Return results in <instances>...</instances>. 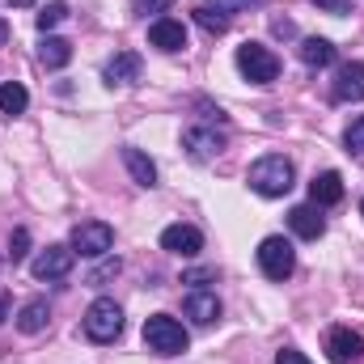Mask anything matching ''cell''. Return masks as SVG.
Masks as SVG:
<instances>
[{
  "instance_id": "6da1fadb",
  "label": "cell",
  "mask_w": 364,
  "mask_h": 364,
  "mask_svg": "<svg viewBox=\"0 0 364 364\" xmlns=\"http://www.w3.org/2000/svg\"><path fill=\"white\" fill-rule=\"evenodd\" d=\"M292 178H296V170H292V161L279 157V153H267V157H259V161L250 166V191H259L263 199L288 195V191H292Z\"/></svg>"
},
{
  "instance_id": "7a4b0ae2",
  "label": "cell",
  "mask_w": 364,
  "mask_h": 364,
  "mask_svg": "<svg viewBox=\"0 0 364 364\" xmlns=\"http://www.w3.org/2000/svg\"><path fill=\"white\" fill-rule=\"evenodd\" d=\"M186 343H191V335H186V326H182L178 318L153 314V318L144 322V348H149L153 356H182Z\"/></svg>"
},
{
  "instance_id": "3957f363",
  "label": "cell",
  "mask_w": 364,
  "mask_h": 364,
  "mask_svg": "<svg viewBox=\"0 0 364 364\" xmlns=\"http://www.w3.org/2000/svg\"><path fill=\"white\" fill-rule=\"evenodd\" d=\"M85 335H90L93 343H114L123 335V309H119V301H110V296L93 301L90 309H85Z\"/></svg>"
},
{
  "instance_id": "277c9868",
  "label": "cell",
  "mask_w": 364,
  "mask_h": 364,
  "mask_svg": "<svg viewBox=\"0 0 364 364\" xmlns=\"http://www.w3.org/2000/svg\"><path fill=\"white\" fill-rule=\"evenodd\" d=\"M237 73L250 85H272L275 77H279V60H275V51H267L263 43H242L237 47Z\"/></svg>"
},
{
  "instance_id": "5b68a950",
  "label": "cell",
  "mask_w": 364,
  "mask_h": 364,
  "mask_svg": "<svg viewBox=\"0 0 364 364\" xmlns=\"http://www.w3.org/2000/svg\"><path fill=\"white\" fill-rule=\"evenodd\" d=\"M73 255H81V259H106L110 255V246H114V229L106 225V220H81L77 229H73Z\"/></svg>"
},
{
  "instance_id": "8992f818",
  "label": "cell",
  "mask_w": 364,
  "mask_h": 364,
  "mask_svg": "<svg viewBox=\"0 0 364 364\" xmlns=\"http://www.w3.org/2000/svg\"><path fill=\"white\" fill-rule=\"evenodd\" d=\"M259 267L267 279H288V275L296 272V250H292V242L288 237H263L259 242Z\"/></svg>"
},
{
  "instance_id": "52a82bcc",
  "label": "cell",
  "mask_w": 364,
  "mask_h": 364,
  "mask_svg": "<svg viewBox=\"0 0 364 364\" xmlns=\"http://www.w3.org/2000/svg\"><path fill=\"white\" fill-rule=\"evenodd\" d=\"M73 263H77L73 246H47V250L34 255L30 275H34V279H64V275L73 272Z\"/></svg>"
},
{
  "instance_id": "ba28073f",
  "label": "cell",
  "mask_w": 364,
  "mask_h": 364,
  "mask_svg": "<svg viewBox=\"0 0 364 364\" xmlns=\"http://www.w3.org/2000/svg\"><path fill=\"white\" fill-rule=\"evenodd\" d=\"M326 356L335 364H352L364 356V335L360 331H352V326H335V331H326Z\"/></svg>"
},
{
  "instance_id": "9c48e42d",
  "label": "cell",
  "mask_w": 364,
  "mask_h": 364,
  "mask_svg": "<svg viewBox=\"0 0 364 364\" xmlns=\"http://www.w3.org/2000/svg\"><path fill=\"white\" fill-rule=\"evenodd\" d=\"M182 149L191 153V161H212L225 149V132H216V127H186L182 132Z\"/></svg>"
},
{
  "instance_id": "30bf717a",
  "label": "cell",
  "mask_w": 364,
  "mask_h": 364,
  "mask_svg": "<svg viewBox=\"0 0 364 364\" xmlns=\"http://www.w3.org/2000/svg\"><path fill=\"white\" fill-rule=\"evenodd\" d=\"M161 250H170V255H178V259H195L199 250H203V233L195 229V225H170V229H161Z\"/></svg>"
},
{
  "instance_id": "8fae6325",
  "label": "cell",
  "mask_w": 364,
  "mask_h": 364,
  "mask_svg": "<svg viewBox=\"0 0 364 364\" xmlns=\"http://www.w3.org/2000/svg\"><path fill=\"white\" fill-rule=\"evenodd\" d=\"M331 97L335 102H364V64L352 60L335 73V85H331Z\"/></svg>"
},
{
  "instance_id": "7c38bea8",
  "label": "cell",
  "mask_w": 364,
  "mask_h": 364,
  "mask_svg": "<svg viewBox=\"0 0 364 364\" xmlns=\"http://www.w3.org/2000/svg\"><path fill=\"white\" fill-rule=\"evenodd\" d=\"M149 43L157 47V51H186V26L174 21V17H157L153 26H149Z\"/></svg>"
},
{
  "instance_id": "4fadbf2b",
  "label": "cell",
  "mask_w": 364,
  "mask_h": 364,
  "mask_svg": "<svg viewBox=\"0 0 364 364\" xmlns=\"http://www.w3.org/2000/svg\"><path fill=\"white\" fill-rule=\"evenodd\" d=\"M140 68H144V60L136 51H114V60L102 68V77H106V85H136Z\"/></svg>"
},
{
  "instance_id": "5bb4252c",
  "label": "cell",
  "mask_w": 364,
  "mask_h": 364,
  "mask_svg": "<svg viewBox=\"0 0 364 364\" xmlns=\"http://www.w3.org/2000/svg\"><path fill=\"white\" fill-rule=\"evenodd\" d=\"M288 225H292V233H296V237H305V242H318V237L326 233L322 208H314V203H301V208H292V212H288Z\"/></svg>"
},
{
  "instance_id": "9a60e30c",
  "label": "cell",
  "mask_w": 364,
  "mask_h": 364,
  "mask_svg": "<svg viewBox=\"0 0 364 364\" xmlns=\"http://www.w3.org/2000/svg\"><path fill=\"white\" fill-rule=\"evenodd\" d=\"M186 318L195 322V326H212L216 318H220V301H216V292H203V288H195L191 296H186Z\"/></svg>"
},
{
  "instance_id": "2e32d148",
  "label": "cell",
  "mask_w": 364,
  "mask_h": 364,
  "mask_svg": "<svg viewBox=\"0 0 364 364\" xmlns=\"http://www.w3.org/2000/svg\"><path fill=\"white\" fill-rule=\"evenodd\" d=\"M309 199H314V208H331V203H339V199H343V178H339L335 170L318 174V178L309 182Z\"/></svg>"
},
{
  "instance_id": "e0dca14e",
  "label": "cell",
  "mask_w": 364,
  "mask_h": 364,
  "mask_svg": "<svg viewBox=\"0 0 364 364\" xmlns=\"http://www.w3.org/2000/svg\"><path fill=\"white\" fill-rule=\"evenodd\" d=\"M38 60H43V68H64V64L73 60V43H68V38H55V34H43Z\"/></svg>"
},
{
  "instance_id": "ac0fdd59",
  "label": "cell",
  "mask_w": 364,
  "mask_h": 364,
  "mask_svg": "<svg viewBox=\"0 0 364 364\" xmlns=\"http://www.w3.org/2000/svg\"><path fill=\"white\" fill-rule=\"evenodd\" d=\"M47 322H51L47 301H26L21 314H17V331H21V335H38V331H47Z\"/></svg>"
},
{
  "instance_id": "d6986e66",
  "label": "cell",
  "mask_w": 364,
  "mask_h": 364,
  "mask_svg": "<svg viewBox=\"0 0 364 364\" xmlns=\"http://www.w3.org/2000/svg\"><path fill=\"white\" fill-rule=\"evenodd\" d=\"M123 166H127V174H132L136 186H157V166L140 149H123Z\"/></svg>"
},
{
  "instance_id": "ffe728a7",
  "label": "cell",
  "mask_w": 364,
  "mask_h": 364,
  "mask_svg": "<svg viewBox=\"0 0 364 364\" xmlns=\"http://www.w3.org/2000/svg\"><path fill=\"white\" fill-rule=\"evenodd\" d=\"M301 60L309 68H331L335 64V43L331 38H301Z\"/></svg>"
},
{
  "instance_id": "44dd1931",
  "label": "cell",
  "mask_w": 364,
  "mask_h": 364,
  "mask_svg": "<svg viewBox=\"0 0 364 364\" xmlns=\"http://www.w3.org/2000/svg\"><path fill=\"white\" fill-rule=\"evenodd\" d=\"M26 106H30V93H26L21 81H4V85H0V114L13 119V114H21Z\"/></svg>"
},
{
  "instance_id": "7402d4cb",
  "label": "cell",
  "mask_w": 364,
  "mask_h": 364,
  "mask_svg": "<svg viewBox=\"0 0 364 364\" xmlns=\"http://www.w3.org/2000/svg\"><path fill=\"white\" fill-rule=\"evenodd\" d=\"M64 17H68V4H64V0H51V4H43V13H38L34 21H38V30L47 34V30H55Z\"/></svg>"
},
{
  "instance_id": "603a6c76",
  "label": "cell",
  "mask_w": 364,
  "mask_h": 364,
  "mask_svg": "<svg viewBox=\"0 0 364 364\" xmlns=\"http://www.w3.org/2000/svg\"><path fill=\"white\" fill-rule=\"evenodd\" d=\"M195 21H199L208 34H225V30H229V17H225V13H216V9H208V4H199V9H195Z\"/></svg>"
},
{
  "instance_id": "cb8c5ba5",
  "label": "cell",
  "mask_w": 364,
  "mask_h": 364,
  "mask_svg": "<svg viewBox=\"0 0 364 364\" xmlns=\"http://www.w3.org/2000/svg\"><path fill=\"white\" fill-rule=\"evenodd\" d=\"M26 255H30V229H13V237H9V259L21 263Z\"/></svg>"
},
{
  "instance_id": "d4e9b609",
  "label": "cell",
  "mask_w": 364,
  "mask_h": 364,
  "mask_svg": "<svg viewBox=\"0 0 364 364\" xmlns=\"http://www.w3.org/2000/svg\"><path fill=\"white\" fill-rule=\"evenodd\" d=\"M343 144H348L352 153H364V114H356V119L348 123V132H343Z\"/></svg>"
},
{
  "instance_id": "484cf974",
  "label": "cell",
  "mask_w": 364,
  "mask_h": 364,
  "mask_svg": "<svg viewBox=\"0 0 364 364\" xmlns=\"http://www.w3.org/2000/svg\"><path fill=\"white\" fill-rule=\"evenodd\" d=\"M208 9H216V13H237V9H255V4H263V0H203Z\"/></svg>"
},
{
  "instance_id": "4316f807",
  "label": "cell",
  "mask_w": 364,
  "mask_h": 364,
  "mask_svg": "<svg viewBox=\"0 0 364 364\" xmlns=\"http://www.w3.org/2000/svg\"><path fill=\"white\" fill-rule=\"evenodd\" d=\"M114 275H119V259H102V263L93 267L90 284H106V279H114Z\"/></svg>"
},
{
  "instance_id": "83f0119b",
  "label": "cell",
  "mask_w": 364,
  "mask_h": 364,
  "mask_svg": "<svg viewBox=\"0 0 364 364\" xmlns=\"http://www.w3.org/2000/svg\"><path fill=\"white\" fill-rule=\"evenodd\" d=\"M170 9V0H132V13H140V17H149V13H166Z\"/></svg>"
},
{
  "instance_id": "f1b7e54d",
  "label": "cell",
  "mask_w": 364,
  "mask_h": 364,
  "mask_svg": "<svg viewBox=\"0 0 364 364\" xmlns=\"http://www.w3.org/2000/svg\"><path fill=\"white\" fill-rule=\"evenodd\" d=\"M275 364H309V360H305V356H301L296 348H284V352L275 356Z\"/></svg>"
},
{
  "instance_id": "f546056e",
  "label": "cell",
  "mask_w": 364,
  "mask_h": 364,
  "mask_svg": "<svg viewBox=\"0 0 364 364\" xmlns=\"http://www.w3.org/2000/svg\"><path fill=\"white\" fill-rule=\"evenodd\" d=\"M314 4H318V9H326V13H348V9H352L348 0H314Z\"/></svg>"
},
{
  "instance_id": "4dcf8cb0",
  "label": "cell",
  "mask_w": 364,
  "mask_h": 364,
  "mask_svg": "<svg viewBox=\"0 0 364 364\" xmlns=\"http://www.w3.org/2000/svg\"><path fill=\"white\" fill-rule=\"evenodd\" d=\"M272 30L279 34V38H288V34H296V30H292V21H275Z\"/></svg>"
},
{
  "instance_id": "1f68e13d",
  "label": "cell",
  "mask_w": 364,
  "mask_h": 364,
  "mask_svg": "<svg viewBox=\"0 0 364 364\" xmlns=\"http://www.w3.org/2000/svg\"><path fill=\"white\" fill-rule=\"evenodd\" d=\"M203 279H212V272H191L186 275V284H203Z\"/></svg>"
},
{
  "instance_id": "d6a6232c",
  "label": "cell",
  "mask_w": 364,
  "mask_h": 364,
  "mask_svg": "<svg viewBox=\"0 0 364 364\" xmlns=\"http://www.w3.org/2000/svg\"><path fill=\"white\" fill-rule=\"evenodd\" d=\"M4 43H9V21L0 17V47H4Z\"/></svg>"
},
{
  "instance_id": "836d02e7",
  "label": "cell",
  "mask_w": 364,
  "mask_h": 364,
  "mask_svg": "<svg viewBox=\"0 0 364 364\" xmlns=\"http://www.w3.org/2000/svg\"><path fill=\"white\" fill-rule=\"evenodd\" d=\"M9 318V296H0V322Z\"/></svg>"
},
{
  "instance_id": "e575fe53",
  "label": "cell",
  "mask_w": 364,
  "mask_h": 364,
  "mask_svg": "<svg viewBox=\"0 0 364 364\" xmlns=\"http://www.w3.org/2000/svg\"><path fill=\"white\" fill-rule=\"evenodd\" d=\"M4 4H13V9H26V4H34V0H4Z\"/></svg>"
},
{
  "instance_id": "d590c367",
  "label": "cell",
  "mask_w": 364,
  "mask_h": 364,
  "mask_svg": "<svg viewBox=\"0 0 364 364\" xmlns=\"http://www.w3.org/2000/svg\"><path fill=\"white\" fill-rule=\"evenodd\" d=\"M360 212H364V203H360Z\"/></svg>"
}]
</instances>
